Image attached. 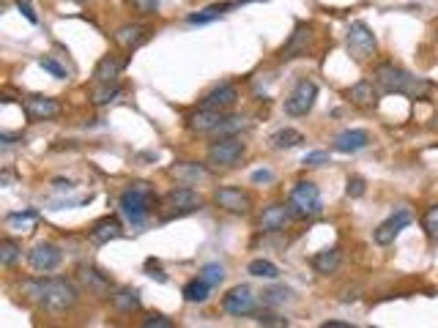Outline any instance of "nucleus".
<instances>
[{"mask_svg":"<svg viewBox=\"0 0 438 328\" xmlns=\"http://www.w3.org/2000/svg\"><path fill=\"white\" fill-rule=\"evenodd\" d=\"M20 293L39 304L47 312H66L80 301V287L74 285L71 279L66 276H47V279H28L22 282Z\"/></svg>","mask_w":438,"mask_h":328,"instance_id":"1","label":"nucleus"},{"mask_svg":"<svg viewBox=\"0 0 438 328\" xmlns=\"http://www.w3.org/2000/svg\"><path fill=\"white\" fill-rule=\"evenodd\" d=\"M376 82L386 93H403V96H411V99H425L427 90H430V82L414 77L411 71L400 69L395 63H381L376 69Z\"/></svg>","mask_w":438,"mask_h":328,"instance_id":"2","label":"nucleus"},{"mask_svg":"<svg viewBox=\"0 0 438 328\" xmlns=\"http://www.w3.org/2000/svg\"><path fill=\"white\" fill-rule=\"evenodd\" d=\"M118 205H121V213H124L132 225H143L148 219V213L154 211V205H156V197H154V189L151 186L137 181V184H129L121 192Z\"/></svg>","mask_w":438,"mask_h":328,"instance_id":"3","label":"nucleus"},{"mask_svg":"<svg viewBox=\"0 0 438 328\" xmlns=\"http://www.w3.org/2000/svg\"><path fill=\"white\" fill-rule=\"evenodd\" d=\"M162 211V222H170V219H181V216H189V213H195V211H200L203 208V197L195 192V189H189L187 184L178 186V189H170L165 197H162V205H159Z\"/></svg>","mask_w":438,"mask_h":328,"instance_id":"4","label":"nucleus"},{"mask_svg":"<svg viewBox=\"0 0 438 328\" xmlns=\"http://www.w3.org/2000/svg\"><path fill=\"white\" fill-rule=\"evenodd\" d=\"M288 208H291L293 219H315L323 211V197L321 189L310 181H299L288 194Z\"/></svg>","mask_w":438,"mask_h":328,"instance_id":"5","label":"nucleus"},{"mask_svg":"<svg viewBox=\"0 0 438 328\" xmlns=\"http://www.w3.org/2000/svg\"><path fill=\"white\" fill-rule=\"evenodd\" d=\"M209 164L214 167H236L241 164V159L247 156V145L238 137H219L209 145Z\"/></svg>","mask_w":438,"mask_h":328,"instance_id":"6","label":"nucleus"},{"mask_svg":"<svg viewBox=\"0 0 438 328\" xmlns=\"http://www.w3.org/2000/svg\"><path fill=\"white\" fill-rule=\"evenodd\" d=\"M348 52L354 55L356 61H364V58H370V55H376L378 49V41H376V33L367 28V22L356 20L351 22V28H348Z\"/></svg>","mask_w":438,"mask_h":328,"instance_id":"7","label":"nucleus"},{"mask_svg":"<svg viewBox=\"0 0 438 328\" xmlns=\"http://www.w3.org/2000/svg\"><path fill=\"white\" fill-rule=\"evenodd\" d=\"M315 99H318V85L313 80H299L291 96L285 99V112L291 118H301L315 107Z\"/></svg>","mask_w":438,"mask_h":328,"instance_id":"8","label":"nucleus"},{"mask_svg":"<svg viewBox=\"0 0 438 328\" xmlns=\"http://www.w3.org/2000/svg\"><path fill=\"white\" fill-rule=\"evenodd\" d=\"M214 203L219 205L222 211H228V213H250L255 200H252L250 192H244V189H238V186H222V189H217L214 192Z\"/></svg>","mask_w":438,"mask_h":328,"instance_id":"9","label":"nucleus"},{"mask_svg":"<svg viewBox=\"0 0 438 328\" xmlns=\"http://www.w3.org/2000/svg\"><path fill=\"white\" fill-rule=\"evenodd\" d=\"M61 260H63L61 249L55 244H50V241H42V244H36L28 252V263H30L33 271H39V274L55 271V268L61 266Z\"/></svg>","mask_w":438,"mask_h":328,"instance_id":"10","label":"nucleus"},{"mask_svg":"<svg viewBox=\"0 0 438 328\" xmlns=\"http://www.w3.org/2000/svg\"><path fill=\"white\" fill-rule=\"evenodd\" d=\"M222 309L233 315V317H244V315H252L255 312V295L247 285L233 287L228 295L222 298Z\"/></svg>","mask_w":438,"mask_h":328,"instance_id":"11","label":"nucleus"},{"mask_svg":"<svg viewBox=\"0 0 438 328\" xmlns=\"http://www.w3.org/2000/svg\"><path fill=\"white\" fill-rule=\"evenodd\" d=\"M151 28L148 25H140V22H132V25H121L115 30V44L124 49V52H134L137 47H143L148 39H151Z\"/></svg>","mask_w":438,"mask_h":328,"instance_id":"12","label":"nucleus"},{"mask_svg":"<svg viewBox=\"0 0 438 328\" xmlns=\"http://www.w3.org/2000/svg\"><path fill=\"white\" fill-rule=\"evenodd\" d=\"M22 107H25V115L30 121H52V118L61 115V104L50 96H25Z\"/></svg>","mask_w":438,"mask_h":328,"instance_id":"13","label":"nucleus"},{"mask_svg":"<svg viewBox=\"0 0 438 328\" xmlns=\"http://www.w3.org/2000/svg\"><path fill=\"white\" fill-rule=\"evenodd\" d=\"M238 102V90H236V85H219V88H214L211 93L203 96V102H200V110H214V112H228L233 104Z\"/></svg>","mask_w":438,"mask_h":328,"instance_id":"14","label":"nucleus"},{"mask_svg":"<svg viewBox=\"0 0 438 328\" xmlns=\"http://www.w3.org/2000/svg\"><path fill=\"white\" fill-rule=\"evenodd\" d=\"M121 235H124V225L118 222V216H102L88 230V238L96 246H105L110 241H115V238H121Z\"/></svg>","mask_w":438,"mask_h":328,"instance_id":"15","label":"nucleus"},{"mask_svg":"<svg viewBox=\"0 0 438 328\" xmlns=\"http://www.w3.org/2000/svg\"><path fill=\"white\" fill-rule=\"evenodd\" d=\"M408 225H411V213H408V211H397L395 216H389L384 225H378L376 244L389 246L397 238V235H400V230H405Z\"/></svg>","mask_w":438,"mask_h":328,"instance_id":"16","label":"nucleus"},{"mask_svg":"<svg viewBox=\"0 0 438 328\" xmlns=\"http://www.w3.org/2000/svg\"><path fill=\"white\" fill-rule=\"evenodd\" d=\"M291 219H293V213L288 205L274 203L263 211V216H260V230H263V233H279V230L288 227Z\"/></svg>","mask_w":438,"mask_h":328,"instance_id":"17","label":"nucleus"},{"mask_svg":"<svg viewBox=\"0 0 438 328\" xmlns=\"http://www.w3.org/2000/svg\"><path fill=\"white\" fill-rule=\"evenodd\" d=\"M80 282L88 287V293H93V295H110V290H113V282H110V276L102 274L99 268L93 266H83L80 271Z\"/></svg>","mask_w":438,"mask_h":328,"instance_id":"18","label":"nucleus"},{"mask_svg":"<svg viewBox=\"0 0 438 328\" xmlns=\"http://www.w3.org/2000/svg\"><path fill=\"white\" fill-rule=\"evenodd\" d=\"M367 143H370V134L364 129H348V131L334 137V151L337 153H356V151L367 148Z\"/></svg>","mask_w":438,"mask_h":328,"instance_id":"19","label":"nucleus"},{"mask_svg":"<svg viewBox=\"0 0 438 328\" xmlns=\"http://www.w3.org/2000/svg\"><path fill=\"white\" fill-rule=\"evenodd\" d=\"M307 44H310V28L301 22V25H296V30L291 33L288 44L282 47L279 58L282 61H291V58H299V55H307Z\"/></svg>","mask_w":438,"mask_h":328,"instance_id":"20","label":"nucleus"},{"mask_svg":"<svg viewBox=\"0 0 438 328\" xmlns=\"http://www.w3.org/2000/svg\"><path fill=\"white\" fill-rule=\"evenodd\" d=\"M348 99H351V104H356L359 110H376L378 107V88L370 80L356 82L354 88L348 90Z\"/></svg>","mask_w":438,"mask_h":328,"instance_id":"21","label":"nucleus"},{"mask_svg":"<svg viewBox=\"0 0 438 328\" xmlns=\"http://www.w3.org/2000/svg\"><path fill=\"white\" fill-rule=\"evenodd\" d=\"M225 121V112H214V110H200L197 107V112L189 118V131H195V134H211L219 123Z\"/></svg>","mask_w":438,"mask_h":328,"instance_id":"22","label":"nucleus"},{"mask_svg":"<svg viewBox=\"0 0 438 328\" xmlns=\"http://www.w3.org/2000/svg\"><path fill=\"white\" fill-rule=\"evenodd\" d=\"M170 175H173L175 181H181V184L195 186V184H200V181H206L211 172L206 170V167H203V164L184 162V164H175V167H170Z\"/></svg>","mask_w":438,"mask_h":328,"instance_id":"23","label":"nucleus"},{"mask_svg":"<svg viewBox=\"0 0 438 328\" xmlns=\"http://www.w3.org/2000/svg\"><path fill=\"white\" fill-rule=\"evenodd\" d=\"M121 69H124V61H118L115 55H105L102 61L96 63V69H93V85H110V82H118Z\"/></svg>","mask_w":438,"mask_h":328,"instance_id":"24","label":"nucleus"},{"mask_svg":"<svg viewBox=\"0 0 438 328\" xmlns=\"http://www.w3.org/2000/svg\"><path fill=\"white\" fill-rule=\"evenodd\" d=\"M236 6H238V0H222V3H211V6H206L203 11H197V14H189L187 22H189V25H206V22L219 20L222 14H228L230 8H236Z\"/></svg>","mask_w":438,"mask_h":328,"instance_id":"25","label":"nucleus"},{"mask_svg":"<svg viewBox=\"0 0 438 328\" xmlns=\"http://www.w3.org/2000/svg\"><path fill=\"white\" fill-rule=\"evenodd\" d=\"M110 301H113L115 312H121V315H132V312L140 309V293L132 290V287H121V290H115V293L110 295Z\"/></svg>","mask_w":438,"mask_h":328,"instance_id":"26","label":"nucleus"},{"mask_svg":"<svg viewBox=\"0 0 438 328\" xmlns=\"http://www.w3.org/2000/svg\"><path fill=\"white\" fill-rule=\"evenodd\" d=\"M340 260H342V252L332 246V249H321L318 254H313V268L318 274H334L340 268Z\"/></svg>","mask_w":438,"mask_h":328,"instance_id":"27","label":"nucleus"},{"mask_svg":"<svg viewBox=\"0 0 438 328\" xmlns=\"http://www.w3.org/2000/svg\"><path fill=\"white\" fill-rule=\"evenodd\" d=\"M211 295V285L203 279V276H197V279H192L184 285V298H187L189 304H203V301H209Z\"/></svg>","mask_w":438,"mask_h":328,"instance_id":"28","label":"nucleus"},{"mask_svg":"<svg viewBox=\"0 0 438 328\" xmlns=\"http://www.w3.org/2000/svg\"><path fill=\"white\" fill-rule=\"evenodd\" d=\"M304 143V134L296 131V129H279L272 134V145L277 151H291V148H299Z\"/></svg>","mask_w":438,"mask_h":328,"instance_id":"29","label":"nucleus"},{"mask_svg":"<svg viewBox=\"0 0 438 328\" xmlns=\"http://www.w3.org/2000/svg\"><path fill=\"white\" fill-rule=\"evenodd\" d=\"M22 254V246L14 241V238H3L0 241V266L3 268H11Z\"/></svg>","mask_w":438,"mask_h":328,"instance_id":"30","label":"nucleus"},{"mask_svg":"<svg viewBox=\"0 0 438 328\" xmlns=\"http://www.w3.org/2000/svg\"><path fill=\"white\" fill-rule=\"evenodd\" d=\"M118 93H121V85H118V82H110V85H96L91 99H93V104H96V107H105V104L113 102Z\"/></svg>","mask_w":438,"mask_h":328,"instance_id":"31","label":"nucleus"},{"mask_svg":"<svg viewBox=\"0 0 438 328\" xmlns=\"http://www.w3.org/2000/svg\"><path fill=\"white\" fill-rule=\"evenodd\" d=\"M247 271H250L252 276H258V279H277L279 276V268L274 266L272 260H263V257L260 260H252Z\"/></svg>","mask_w":438,"mask_h":328,"instance_id":"32","label":"nucleus"},{"mask_svg":"<svg viewBox=\"0 0 438 328\" xmlns=\"http://www.w3.org/2000/svg\"><path fill=\"white\" fill-rule=\"evenodd\" d=\"M422 227H425V233H427L433 241H438V205H430V208L425 211Z\"/></svg>","mask_w":438,"mask_h":328,"instance_id":"33","label":"nucleus"},{"mask_svg":"<svg viewBox=\"0 0 438 328\" xmlns=\"http://www.w3.org/2000/svg\"><path fill=\"white\" fill-rule=\"evenodd\" d=\"M200 276H203V279H206V282L214 287V285H219V282L225 279V268L219 266V263H209V266H203Z\"/></svg>","mask_w":438,"mask_h":328,"instance_id":"34","label":"nucleus"},{"mask_svg":"<svg viewBox=\"0 0 438 328\" xmlns=\"http://www.w3.org/2000/svg\"><path fill=\"white\" fill-rule=\"evenodd\" d=\"M6 222H8V225H11V227L20 225L22 230L28 233V227H30V225H33V222H36V211H25V213H11V216H8Z\"/></svg>","mask_w":438,"mask_h":328,"instance_id":"35","label":"nucleus"},{"mask_svg":"<svg viewBox=\"0 0 438 328\" xmlns=\"http://www.w3.org/2000/svg\"><path fill=\"white\" fill-rule=\"evenodd\" d=\"M129 6H132L137 14L151 17V14H156V8H159V0H129Z\"/></svg>","mask_w":438,"mask_h":328,"instance_id":"36","label":"nucleus"},{"mask_svg":"<svg viewBox=\"0 0 438 328\" xmlns=\"http://www.w3.org/2000/svg\"><path fill=\"white\" fill-rule=\"evenodd\" d=\"M39 66H42L44 71H50L55 80H66V69H63L58 61H52V58H42V61H39Z\"/></svg>","mask_w":438,"mask_h":328,"instance_id":"37","label":"nucleus"},{"mask_svg":"<svg viewBox=\"0 0 438 328\" xmlns=\"http://www.w3.org/2000/svg\"><path fill=\"white\" fill-rule=\"evenodd\" d=\"M364 189H367L364 178L351 175V178H348V186H345V194H348V197H362V194H364Z\"/></svg>","mask_w":438,"mask_h":328,"instance_id":"38","label":"nucleus"},{"mask_svg":"<svg viewBox=\"0 0 438 328\" xmlns=\"http://www.w3.org/2000/svg\"><path fill=\"white\" fill-rule=\"evenodd\" d=\"M288 295H291V290L274 287V290H266V293H263V301H266V304H279V301H288Z\"/></svg>","mask_w":438,"mask_h":328,"instance_id":"39","label":"nucleus"},{"mask_svg":"<svg viewBox=\"0 0 438 328\" xmlns=\"http://www.w3.org/2000/svg\"><path fill=\"white\" fill-rule=\"evenodd\" d=\"M304 167H323V164H329V153L326 151H313V153H307L304 156Z\"/></svg>","mask_w":438,"mask_h":328,"instance_id":"40","label":"nucleus"},{"mask_svg":"<svg viewBox=\"0 0 438 328\" xmlns=\"http://www.w3.org/2000/svg\"><path fill=\"white\" fill-rule=\"evenodd\" d=\"M258 323H263V326H288V320L285 317H277L272 312H258V317H255Z\"/></svg>","mask_w":438,"mask_h":328,"instance_id":"41","label":"nucleus"},{"mask_svg":"<svg viewBox=\"0 0 438 328\" xmlns=\"http://www.w3.org/2000/svg\"><path fill=\"white\" fill-rule=\"evenodd\" d=\"M143 326L146 328H173V320H167L165 315H148L146 320H143Z\"/></svg>","mask_w":438,"mask_h":328,"instance_id":"42","label":"nucleus"},{"mask_svg":"<svg viewBox=\"0 0 438 328\" xmlns=\"http://www.w3.org/2000/svg\"><path fill=\"white\" fill-rule=\"evenodd\" d=\"M17 8L25 14V20L30 22V25H36V22H39V17L33 14V8H30V3H28V0H17Z\"/></svg>","mask_w":438,"mask_h":328,"instance_id":"43","label":"nucleus"},{"mask_svg":"<svg viewBox=\"0 0 438 328\" xmlns=\"http://www.w3.org/2000/svg\"><path fill=\"white\" fill-rule=\"evenodd\" d=\"M252 181H255V184H272L274 172L272 170H255V172H252Z\"/></svg>","mask_w":438,"mask_h":328,"instance_id":"44","label":"nucleus"},{"mask_svg":"<svg viewBox=\"0 0 438 328\" xmlns=\"http://www.w3.org/2000/svg\"><path fill=\"white\" fill-rule=\"evenodd\" d=\"M148 271H151V276H156L159 282H167V276L162 274V271H159V268L154 266V260H148Z\"/></svg>","mask_w":438,"mask_h":328,"instance_id":"45","label":"nucleus"},{"mask_svg":"<svg viewBox=\"0 0 438 328\" xmlns=\"http://www.w3.org/2000/svg\"><path fill=\"white\" fill-rule=\"evenodd\" d=\"M321 328H354L351 323H342V320H326Z\"/></svg>","mask_w":438,"mask_h":328,"instance_id":"46","label":"nucleus"},{"mask_svg":"<svg viewBox=\"0 0 438 328\" xmlns=\"http://www.w3.org/2000/svg\"><path fill=\"white\" fill-rule=\"evenodd\" d=\"M17 140H20L17 134H0V143L3 145H11V143H17Z\"/></svg>","mask_w":438,"mask_h":328,"instance_id":"47","label":"nucleus"},{"mask_svg":"<svg viewBox=\"0 0 438 328\" xmlns=\"http://www.w3.org/2000/svg\"><path fill=\"white\" fill-rule=\"evenodd\" d=\"M77 3H85V0H77Z\"/></svg>","mask_w":438,"mask_h":328,"instance_id":"48","label":"nucleus"}]
</instances>
